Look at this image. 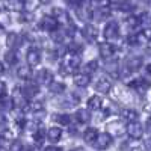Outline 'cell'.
Here are the masks:
<instances>
[{
	"label": "cell",
	"instance_id": "obj_1",
	"mask_svg": "<svg viewBox=\"0 0 151 151\" xmlns=\"http://www.w3.org/2000/svg\"><path fill=\"white\" fill-rule=\"evenodd\" d=\"M119 35V24L118 21L115 20H110L107 24H106V27L103 30V36H104V40L107 42H112V41H115L116 38Z\"/></svg>",
	"mask_w": 151,
	"mask_h": 151
},
{
	"label": "cell",
	"instance_id": "obj_2",
	"mask_svg": "<svg viewBox=\"0 0 151 151\" xmlns=\"http://www.w3.org/2000/svg\"><path fill=\"white\" fill-rule=\"evenodd\" d=\"M129 88L137 95H144L150 88H151V83L145 79H134L129 83Z\"/></svg>",
	"mask_w": 151,
	"mask_h": 151
},
{
	"label": "cell",
	"instance_id": "obj_3",
	"mask_svg": "<svg viewBox=\"0 0 151 151\" xmlns=\"http://www.w3.org/2000/svg\"><path fill=\"white\" fill-rule=\"evenodd\" d=\"M125 132L132 137V139H141L144 136V127L139 121H132L125 125Z\"/></svg>",
	"mask_w": 151,
	"mask_h": 151
},
{
	"label": "cell",
	"instance_id": "obj_4",
	"mask_svg": "<svg viewBox=\"0 0 151 151\" xmlns=\"http://www.w3.org/2000/svg\"><path fill=\"white\" fill-rule=\"evenodd\" d=\"M21 92L24 94V97H26L27 100L35 98L38 94H40V85H38L36 82H32V80H26L24 85L21 86Z\"/></svg>",
	"mask_w": 151,
	"mask_h": 151
},
{
	"label": "cell",
	"instance_id": "obj_5",
	"mask_svg": "<svg viewBox=\"0 0 151 151\" xmlns=\"http://www.w3.org/2000/svg\"><path fill=\"white\" fill-rule=\"evenodd\" d=\"M35 82L38 85H50L53 82V73L52 70H48V68H41V70H38V73L35 74Z\"/></svg>",
	"mask_w": 151,
	"mask_h": 151
},
{
	"label": "cell",
	"instance_id": "obj_6",
	"mask_svg": "<svg viewBox=\"0 0 151 151\" xmlns=\"http://www.w3.org/2000/svg\"><path fill=\"white\" fill-rule=\"evenodd\" d=\"M58 21L52 17V15H44L41 20H40V29L41 30H44V32H48V33H52V32H55V30H58Z\"/></svg>",
	"mask_w": 151,
	"mask_h": 151
},
{
	"label": "cell",
	"instance_id": "obj_7",
	"mask_svg": "<svg viewBox=\"0 0 151 151\" xmlns=\"http://www.w3.org/2000/svg\"><path fill=\"white\" fill-rule=\"evenodd\" d=\"M12 104H14V107L15 109H24L27 106V98L24 97V94L21 92V89L20 88H15L14 89V92H12Z\"/></svg>",
	"mask_w": 151,
	"mask_h": 151
},
{
	"label": "cell",
	"instance_id": "obj_8",
	"mask_svg": "<svg viewBox=\"0 0 151 151\" xmlns=\"http://www.w3.org/2000/svg\"><path fill=\"white\" fill-rule=\"evenodd\" d=\"M23 40H24V36L17 33V32H9L6 35V45L11 48V50H15L18 47H21L23 44Z\"/></svg>",
	"mask_w": 151,
	"mask_h": 151
},
{
	"label": "cell",
	"instance_id": "obj_9",
	"mask_svg": "<svg viewBox=\"0 0 151 151\" xmlns=\"http://www.w3.org/2000/svg\"><path fill=\"white\" fill-rule=\"evenodd\" d=\"M112 145V134H109L107 132L104 133H98V137H97V141L94 144V147L97 150H107L109 147Z\"/></svg>",
	"mask_w": 151,
	"mask_h": 151
},
{
	"label": "cell",
	"instance_id": "obj_10",
	"mask_svg": "<svg viewBox=\"0 0 151 151\" xmlns=\"http://www.w3.org/2000/svg\"><path fill=\"white\" fill-rule=\"evenodd\" d=\"M113 53H115V47H113L110 42L106 41V42H100L98 44V55H100L101 59L109 60L113 56Z\"/></svg>",
	"mask_w": 151,
	"mask_h": 151
},
{
	"label": "cell",
	"instance_id": "obj_11",
	"mask_svg": "<svg viewBox=\"0 0 151 151\" xmlns=\"http://www.w3.org/2000/svg\"><path fill=\"white\" fill-rule=\"evenodd\" d=\"M26 62L29 67H36L41 64V52L38 48H30L26 53Z\"/></svg>",
	"mask_w": 151,
	"mask_h": 151
},
{
	"label": "cell",
	"instance_id": "obj_12",
	"mask_svg": "<svg viewBox=\"0 0 151 151\" xmlns=\"http://www.w3.org/2000/svg\"><path fill=\"white\" fill-rule=\"evenodd\" d=\"M142 65H144L142 56H129L127 59H125V67L129 68L130 73H134L137 70H141Z\"/></svg>",
	"mask_w": 151,
	"mask_h": 151
},
{
	"label": "cell",
	"instance_id": "obj_13",
	"mask_svg": "<svg viewBox=\"0 0 151 151\" xmlns=\"http://www.w3.org/2000/svg\"><path fill=\"white\" fill-rule=\"evenodd\" d=\"M82 36L88 42H94L98 36V30H97L95 26H92V24H85L83 29H82Z\"/></svg>",
	"mask_w": 151,
	"mask_h": 151
},
{
	"label": "cell",
	"instance_id": "obj_14",
	"mask_svg": "<svg viewBox=\"0 0 151 151\" xmlns=\"http://www.w3.org/2000/svg\"><path fill=\"white\" fill-rule=\"evenodd\" d=\"M95 91L98 94H109L112 91V82L107 77H100L95 82Z\"/></svg>",
	"mask_w": 151,
	"mask_h": 151
},
{
	"label": "cell",
	"instance_id": "obj_15",
	"mask_svg": "<svg viewBox=\"0 0 151 151\" xmlns=\"http://www.w3.org/2000/svg\"><path fill=\"white\" fill-rule=\"evenodd\" d=\"M110 15H112V11L109 8H106V6H101V8H97L92 12V20L101 23V21H106Z\"/></svg>",
	"mask_w": 151,
	"mask_h": 151
},
{
	"label": "cell",
	"instance_id": "obj_16",
	"mask_svg": "<svg viewBox=\"0 0 151 151\" xmlns=\"http://www.w3.org/2000/svg\"><path fill=\"white\" fill-rule=\"evenodd\" d=\"M52 17L59 24H70V15H68V12L65 9H62V8H53Z\"/></svg>",
	"mask_w": 151,
	"mask_h": 151
},
{
	"label": "cell",
	"instance_id": "obj_17",
	"mask_svg": "<svg viewBox=\"0 0 151 151\" xmlns=\"http://www.w3.org/2000/svg\"><path fill=\"white\" fill-rule=\"evenodd\" d=\"M125 132V127L121 121H112L107 124V133L112 136H121Z\"/></svg>",
	"mask_w": 151,
	"mask_h": 151
},
{
	"label": "cell",
	"instance_id": "obj_18",
	"mask_svg": "<svg viewBox=\"0 0 151 151\" xmlns=\"http://www.w3.org/2000/svg\"><path fill=\"white\" fill-rule=\"evenodd\" d=\"M76 14H77V18H79L80 21H89V20L92 18V11L88 8L86 3L80 5L77 9H76Z\"/></svg>",
	"mask_w": 151,
	"mask_h": 151
},
{
	"label": "cell",
	"instance_id": "obj_19",
	"mask_svg": "<svg viewBox=\"0 0 151 151\" xmlns=\"http://www.w3.org/2000/svg\"><path fill=\"white\" fill-rule=\"evenodd\" d=\"M91 83V76L86 74V73H77L74 74V85L79 86V88H86L89 86Z\"/></svg>",
	"mask_w": 151,
	"mask_h": 151
},
{
	"label": "cell",
	"instance_id": "obj_20",
	"mask_svg": "<svg viewBox=\"0 0 151 151\" xmlns=\"http://www.w3.org/2000/svg\"><path fill=\"white\" fill-rule=\"evenodd\" d=\"M97 137H98V132L95 127H88L83 133V141L88 144V145H94L95 141H97Z\"/></svg>",
	"mask_w": 151,
	"mask_h": 151
},
{
	"label": "cell",
	"instance_id": "obj_21",
	"mask_svg": "<svg viewBox=\"0 0 151 151\" xmlns=\"http://www.w3.org/2000/svg\"><path fill=\"white\" fill-rule=\"evenodd\" d=\"M74 119L77 121L79 124H88L91 121V113L89 109H79L74 115Z\"/></svg>",
	"mask_w": 151,
	"mask_h": 151
},
{
	"label": "cell",
	"instance_id": "obj_22",
	"mask_svg": "<svg viewBox=\"0 0 151 151\" xmlns=\"http://www.w3.org/2000/svg\"><path fill=\"white\" fill-rule=\"evenodd\" d=\"M101 104H103V98L100 95H92V97L88 98V101H86V106L89 110H100L101 109Z\"/></svg>",
	"mask_w": 151,
	"mask_h": 151
},
{
	"label": "cell",
	"instance_id": "obj_23",
	"mask_svg": "<svg viewBox=\"0 0 151 151\" xmlns=\"http://www.w3.org/2000/svg\"><path fill=\"white\" fill-rule=\"evenodd\" d=\"M48 91H50V94H53V95H62L64 91H65V85H64V82L53 80L52 83L48 85Z\"/></svg>",
	"mask_w": 151,
	"mask_h": 151
},
{
	"label": "cell",
	"instance_id": "obj_24",
	"mask_svg": "<svg viewBox=\"0 0 151 151\" xmlns=\"http://www.w3.org/2000/svg\"><path fill=\"white\" fill-rule=\"evenodd\" d=\"M60 137H62V129L60 127H50L47 130V139L50 142H58V141H60Z\"/></svg>",
	"mask_w": 151,
	"mask_h": 151
},
{
	"label": "cell",
	"instance_id": "obj_25",
	"mask_svg": "<svg viewBox=\"0 0 151 151\" xmlns=\"http://www.w3.org/2000/svg\"><path fill=\"white\" fill-rule=\"evenodd\" d=\"M121 115H122V118H124L125 121H129V122L137 121V118H139V113L136 112V109H130V107L122 109V110H121Z\"/></svg>",
	"mask_w": 151,
	"mask_h": 151
},
{
	"label": "cell",
	"instance_id": "obj_26",
	"mask_svg": "<svg viewBox=\"0 0 151 151\" xmlns=\"http://www.w3.org/2000/svg\"><path fill=\"white\" fill-rule=\"evenodd\" d=\"M17 76H18L20 79H23V80H29L30 76H32L30 67H29V65H20V67L17 68Z\"/></svg>",
	"mask_w": 151,
	"mask_h": 151
},
{
	"label": "cell",
	"instance_id": "obj_27",
	"mask_svg": "<svg viewBox=\"0 0 151 151\" xmlns=\"http://www.w3.org/2000/svg\"><path fill=\"white\" fill-rule=\"evenodd\" d=\"M80 65H82V58H80L79 55H76V56H71V58L68 59L67 68H68V71H74V70H77Z\"/></svg>",
	"mask_w": 151,
	"mask_h": 151
},
{
	"label": "cell",
	"instance_id": "obj_28",
	"mask_svg": "<svg viewBox=\"0 0 151 151\" xmlns=\"http://www.w3.org/2000/svg\"><path fill=\"white\" fill-rule=\"evenodd\" d=\"M67 32L65 30H55V32H52V35H50V36H52V40L56 42V44H64V41L67 40Z\"/></svg>",
	"mask_w": 151,
	"mask_h": 151
},
{
	"label": "cell",
	"instance_id": "obj_29",
	"mask_svg": "<svg viewBox=\"0 0 151 151\" xmlns=\"http://www.w3.org/2000/svg\"><path fill=\"white\" fill-rule=\"evenodd\" d=\"M53 119L56 122H59L60 125H70L73 118L68 115V113H56V115H53Z\"/></svg>",
	"mask_w": 151,
	"mask_h": 151
},
{
	"label": "cell",
	"instance_id": "obj_30",
	"mask_svg": "<svg viewBox=\"0 0 151 151\" xmlns=\"http://www.w3.org/2000/svg\"><path fill=\"white\" fill-rule=\"evenodd\" d=\"M6 6H8V9L15 11V12H23L24 11V3L21 2V0H8Z\"/></svg>",
	"mask_w": 151,
	"mask_h": 151
},
{
	"label": "cell",
	"instance_id": "obj_31",
	"mask_svg": "<svg viewBox=\"0 0 151 151\" xmlns=\"http://www.w3.org/2000/svg\"><path fill=\"white\" fill-rule=\"evenodd\" d=\"M137 20H139V24L144 29L151 27V12H142V14L137 17Z\"/></svg>",
	"mask_w": 151,
	"mask_h": 151
},
{
	"label": "cell",
	"instance_id": "obj_32",
	"mask_svg": "<svg viewBox=\"0 0 151 151\" xmlns=\"http://www.w3.org/2000/svg\"><path fill=\"white\" fill-rule=\"evenodd\" d=\"M45 137H47V132H45L44 129H41V127L33 132V141H35L36 145H41V144L44 142Z\"/></svg>",
	"mask_w": 151,
	"mask_h": 151
},
{
	"label": "cell",
	"instance_id": "obj_33",
	"mask_svg": "<svg viewBox=\"0 0 151 151\" xmlns=\"http://www.w3.org/2000/svg\"><path fill=\"white\" fill-rule=\"evenodd\" d=\"M67 50H68L70 55L76 56V55H80V53L83 52V45H82L80 42H70V44L67 45Z\"/></svg>",
	"mask_w": 151,
	"mask_h": 151
},
{
	"label": "cell",
	"instance_id": "obj_34",
	"mask_svg": "<svg viewBox=\"0 0 151 151\" xmlns=\"http://www.w3.org/2000/svg\"><path fill=\"white\" fill-rule=\"evenodd\" d=\"M5 62L8 65H15L17 64V60H18V58H17V53H15V50H8V52L5 53Z\"/></svg>",
	"mask_w": 151,
	"mask_h": 151
},
{
	"label": "cell",
	"instance_id": "obj_35",
	"mask_svg": "<svg viewBox=\"0 0 151 151\" xmlns=\"http://www.w3.org/2000/svg\"><path fill=\"white\" fill-rule=\"evenodd\" d=\"M12 100L8 98V97H2L0 98V112H8L12 109Z\"/></svg>",
	"mask_w": 151,
	"mask_h": 151
},
{
	"label": "cell",
	"instance_id": "obj_36",
	"mask_svg": "<svg viewBox=\"0 0 151 151\" xmlns=\"http://www.w3.org/2000/svg\"><path fill=\"white\" fill-rule=\"evenodd\" d=\"M98 70V62L97 60H89L88 64L83 67V73H86V74H94L95 71Z\"/></svg>",
	"mask_w": 151,
	"mask_h": 151
},
{
	"label": "cell",
	"instance_id": "obj_37",
	"mask_svg": "<svg viewBox=\"0 0 151 151\" xmlns=\"http://www.w3.org/2000/svg\"><path fill=\"white\" fill-rule=\"evenodd\" d=\"M18 20H20V23H30V21H33V14L30 11H23V12H20Z\"/></svg>",
	"mask_w": 151,
	"mask_h": 151
},
{
	"label": "cell",
	"instance_id": "obj_38",
	"mask_svg": "<svg viewBox=\"0 0 151 151\" xmlns=\"http://www.w3.org/2000/svg\"><path fill=\"white\" fill-rule=\"evenodd\" d=\"M119 9L122 12H130V11L136 9L134 8V2H133V0H124V2L119 5Z\"/></svg>",
	"mask_w": 151,
	"mask_h": 151
},
{
	"label": "cell",
	"instance_id": "obj_39",
	"mask_svg": "<svg viewBox=\"0 0 151 151\" xmlns=\"http://www.w3.org/2000/svg\"><path fill=\"white\" fill-rule=\"evenodd\" d=\"M9 23H11V15L8 14V12L0 11V27H6V26H9Z\"/></svg>",
	"mask_w": 151,
	"mask_h": 151
},
{
	"label": "cell",
	"instance_id": "obj_40",
	"mask_svg": "<svg viewBox=\"0 0 151 151\" xmlns=\"http://www.w3.org/2000/svg\"><path fill=\"white\" fill-rule=\"evenodd\" d=\"M125 24L129 26L130 30H134L137 26H141V24H139V20H137L136 17H129L127 20H125Z\"/></svg>",
	"mask_w": 151,
	"mask_h": 151
},
{
	"label": "cell",
	"instance_id": "obj_41",
	"mask_svg": "<svg viewBox=\"0 0 151 151\" xmlns=\"http://www.w3.org/2000/svg\"><path fill=\"white\" fill-rule=\"evenodd\" d=\"M121 110L122 109L116 103H110L109 107H107V110H106V113H115V115H116V113H121Z\"/></svg>",
	"mask_w": 151,
	"mask_h": 151
},
{
	"label": "cell",
	"instance_id": "obj_42",
	"mask_svg": "<svg viewBox=\"0 0 151 151\" xmlns=\"http://www.w3.org/2000/svg\"><path fill=\"white\" fill-rule=\"evenodd\" d=\"M30 110H32V113L33 112H38V110H44V106H42L41 101H33L30 104Z\"/></svg>",
	"mask_w": 151,
	"mask_h": 151
},
{
	"label": "cell",
	"instance_id": "obj_43",
	"mask_svg": "<svg viewBox=\"0 0 151 151\" xmlns=\"http://www.w3.org/2000/svg\"><path fill=\"white\" fill-rule=\"evenodd\" d=\"M23 150H24V147L20 141H14L11 144V151H23Z\"/></svg>",
	"mask_w": 151,
	"mask_h": 151
},
{
	"label": "cell",
	"instance_id": "obj_44",
	"mask_svg": "<svg viewBox=\"0 0 151 151\" xmlns=\"http://www.w3.org/2000/svg\"><path fill=\"white\" fill-rule=\"evenodd\" d=\"M8 127V119L3 115V112H0V130H6Z\"/></svg>",
	"mask_w": 151,
	"mask_h": 151
},
{
	"label": "cell",
	"instance_id": "obj_45",
	"mask_svg": "<svg viewBox=\"0 0 151 151\" xmlns=\"http://www.w3.org/2000/svg\"><path fill=\"white\" fill-rule=\"evenodd\" d=\"M6 92H8V86H6V83L0 80V98H2V97H6Z\"/></svg>",
	"mask_w": 151,
	"mask_h": 151
},
{
	"label": "cell",
	"instance_id": "obj_46",
	"mask_svg": "<svg viewBox=\"0 0 151 151\" xmlns=\"http://www.w3.org/2000/svg\"><path fill=\"white\" fill-rule=\"evenodd\" d=\"M42 151H62V148L56 147V145H48V147H44Z\"/></svg>",
	"mask_w": 151,
	"mask_h": 151
},
{
	"label": "cell",
	"instance_id": "obj_47",
	"mask_svg": "<svg viewBox=\"0 0 151 151\" xmlns=\"http://www.w3.org/2000/svg\"><path fill=\"white\" fill-rule=\"evenodd\" d=\"M145 150L147 151H151V137H148V139L145 141Z\"/></svg>",
	"mask_w": 151,
	"mask_h": 151
},
{
	"label": "cell",
	"instance_id": "obj_48",
	"mask_svg": "<svg viewBox=\"0 0 151 151\" xmlns=\"http://www.w3.org/2000/svg\"><path fill=\"white\" fill-rule=\"evenodd\" d=\"M109 2H110L112 5H121V3L124 2V0H109Z\"/></svg>",
	"mask_w": 151,
	"mask_h": 151
},
{
	"label": "cell",
	"instance_id": "obj_49",
	"mask_svg": "<svg viewBox=\"0 0 151 151\" xmlns=\"http://www.w3.org/2000/svg\"><path fill=\"white\" fill-rule=\"evenodd\" d=\"M147 130H148V133L151 134V118L147 121Z\"/></svg>",
	"mask_w": 151,
	"mask_h": 151
},
{
	"label": "cell",
	"instance_id": "obj_50",
	"mask_svg": "<svg viewBox=\"0 0 151 151\" xmlns=\"http://www.w3.org/2000/svg\"><path fill=\"white\" fill-rule=\"evenodd\" d=\"M145 73H147V74H148V76H150V77H151V64H150V65H147V67H145Z\"/></svg>",
	"mask_w": 151,
	"mask_h": 151
},
{
	"label": "cell",
	"instance_id": "obj_51",
	"mask_svg": "<svg viewBox=\"0 0 151 151\" xmlns=\"http://www.w3.org/2000/svg\"><path fill=\"white\" fill-rule=\"evenodd\" d=\"M3 73H5V65H3V62L0 60V76H2Z\"/></svg>",
	"mask_w": 151,
	"mask_h": 151
},
{
	"label": "cell",
	"instance_id": "obj_52",
	"mask_svg": "<svg viewBox=\"0 0 151 151\" xmlns=\"http://www.w3.org/2000/svg\"><path fill=\"white\" fill-rule=\"evenodd\" d=\"M38 2H40L41 5H48L50 2H52V0H38Z\"/></svg>",
	"mask_w": 151,
	"mask_h": 151
},
{
	"label": "cell",
	"instance_id": "obj_53",
	"mask_svg": "<svg viewBox=\"0 0 151 151\" xmlns=\"http://www.w3.org/2000/svg\"><path fill=\"white\" fill-rule=\"evenodd\" d=\"M141 2H142L144 5H147V6H151V0H141Z\"/></svg>",
	"mask_w": 151,
	"mask_h": 151
},
{
	"label": "cell",
	"instance_id": "obj_54",
	"mask_svg": "<svg viewBox=\"0 0 151 151\" xmlns=\"http://www.w3.org/2000/svg\"><path fill=\"white\" fill-rule=\"evenodd\" d=\"M70 151H85V150L80 148V147H77V148H73V150H70Z\"/></svg>",
	"mask_w": 151,
	"mask_h": 151
},
{
	"label": "cell",
	"instance_id": "obj_55",
	"mask_svg": "<svg viewBox=\"0 0 151 151\" xmlns=\"http://www.w3.org/2000/svg\"><path fill=\"white\" fill-rule=\"evenodd\" d=\"M21 2H23V3H27V2H30V0H21Z\"/></svg>",
	"mask_w": 151,
	"mask_h": 151
},
{
	"label": "cell",
	"instance_id": "obj_56",
	"mask_svg": "<svg viewBox=\"0 0 151 151\" xmlns=\"http://www.w3.org/2000/svg\"><path fill=\"white\" fill-rule=\"evenodd\" d=\"M133 151H142V150H141V148H134Z\"/></svg>",
	"mask_w": 151,
	"mask_h": 151
},
{
	"label": "cell",
	"instance_id": "obj_57",
	"mask_svg": "<svg viewBox=\"0 0 151 151\" xmlns=\"http://www.w3.org/2000/svg\"><path fill=\"white\" fill-rule=\"evenodd\" d=\"M67 2H68V0H67Z\"/></svg>",
	"mask_w": 151,
	"mask_h": 151
}]
</instances>
